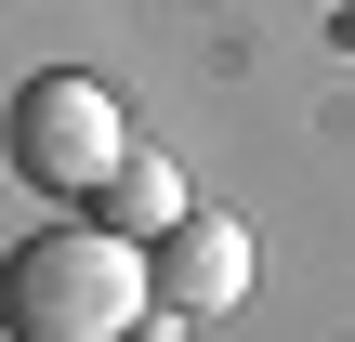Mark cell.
Wrapping results in <instances>:
<instances>
[{"label": "cell", "mask_w": 355, "mask_h": 342, "mask_svg": "<svg viewBox=\"0 0 355 342\" xmlns=\"http://www.w3.org/2000/svg\"><path fill=\"white\" fill-rule=\"evenodd\" d=\"M0 145H13V171H26L40 198H105V171L132 158V119H119V92H105L92 66H40V79L0 105Z\"/></svg>", "instance_id": "cell-2"}, {"label": "cell", "mask_w": 355, "mask_h": 342, "mask_svg": "<svg viewBox=\"0 0 355 342\" xmlns=\"http://www.w3.org/2000/svg\"><path fill=\"white\" fill-rule=\"evenodd\" d=\"M145 290H158L145 330H211V316H237V303H250V224L184 198V224L145 237Z\"/></svg>", "instance_id": "cell-3"}, {"label": "cell", "mask_w": 355, "mask_h": 342, "mask_svg": "<svg viewBox=\"0 0 355 342\" xmlns=\"http://www.w3.org/2000/svg\"><path fill=\"white\" fill-rule=\"evenodd\" d=\"M145 316H158L145 237H119V224H40L0 264V330H26V342H119Z\"/></svg>", "instance_id": "cell-1"}, {"label": "cell", "mask_w": 355, "mask_h": 342, "mask_svg": "<svg viewBox=\"0 0 355 342\" xmlns=\"http://www.w3.org/2000/svg\"><path fill=\"white\" fill-rule=\"evenodd\" d=\"M105 224H119V237H171V224H184V171H171L158 145H132V158L105 171Z\"/></svg>", "instance_id": "cell-4"}]
</instances>
